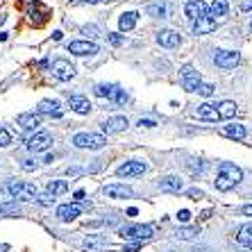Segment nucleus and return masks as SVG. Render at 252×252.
Masks as SVG:
<instances>
[{"instance_id":"obj_4","label":"nucleus","mask_w":252,"mask_h":252,"mask_svg":"<svg viewBox=\"0 0 252 252\" xmlns=\"http://www.w3.org/2000/svg\"><path fill=\"white\" fill-rule=\"evenodd\" d=\"M5 191L12 195L14 200H16V198H21V200H36V198H39V189H36L34 184H30V182H9V184H5Z\"/></svg>"},{"instance_id":"obj_22","label":"nucleus","mask_w":252,"mask_h":252,"mask_svg":"<svg viewBox=\"0 0 252 252\" xmlns=\"http://www.w3.org/2000/svg\"><path fill=\"white\" fill-rule=\"evenodd\" d=\"M214 30H216V21H214L211 16L193 21V34H209V32H214Z\"/></svg>"},{"instance_id":"obj_32","label":"nucleus","mask_w":252,"mask_h":252,"mask_svg":"<svg viewBox=\"0 0 252 252\" xmlns=\"http://www.w3.org/2000/svg\"><path fill=\"white\" fill-rule=\"evenodd\" d=\"M102 246H105L102 236H89V239H84V250L87 252H98Z\"/></svg>"},{"instance_id":"obj_19","label":"nucleus","mask_w":252,"mask_h":252,"mask_svg":"<svg viewBox=\"0 0 252 252\" xmlns=\"http://www.w3.org/2000/svg\"><path fill=\"white\" fill-rule=\"evenodd\" d=\"M159 189L166 191V193H180V191L184 189V184H182V180H180L177 175H166V177L159 180Z\"/></svg>"},{"instance_id":"obj_48","label":"nucleus","mask_w":252,"mask_h":252,"mask_svg":"<svg viewBox=\"0 0 252 252\" xmlns=\"http://www.w3.org/2000/svg\"><path fill=\"white\" fill-rule=\"evenodd\" d=\"M241 9H243V12H250V9H252V0H250V2H243V5H241Z\"/></svg>"},{"instance_id":"obj_27","label":"nucleus","mask_w":252,"mask_h":252,"mask_svg":"<svg viewBox=\"0 0 252 252\" xmlns=\"http://www.w3.org/2000/svg\"><path fill=\"white\" fill-rule=\"evenodd\" d=\"M227 2H225V0H214V5L209 7V16L214 18V21H216V18H223L225 14H227Z\"/></svg>"},{"instance_id":"obj_2","label":"nucleus","mask_w":252,"mask_h":252,"mask_svg":"<svg viewBox=\"0 0 252 252\" xmlns=\"http://www.w3.org/2000/svg\"><path fill=\"white\" fill-rule=\"evenodd\" d=\"M118 236L125 241H150L155 236V227L153 225H123V227L118 229Z\"/></svg>"},{"instance_id":"obj_28","label":"nucleus","mask_w":252,"mask_h":252,"mask_svg":"<svg viewBox=\"0 0 252 252\" xmlns=\"http://www.w3.org/2000/svg\"><path fill=\"white\" fill-rule=\"evenodd\" d=\"M116 84H95L94 87V94L98 95V98H114V94H116Z\"/></svg>"},{"instance_id":"obj_5","label":"nucleus","mask_w":252,"mask_h":252,"mask_svg":"<svg viewBox=\"0 0 252 252\" xmlns=\"http://www.w3.org/2000/svg\"><path fill=\"white\" fill-rule=\"evenodd\" d=\"M50 146H53V134L46 132V129H36V132H32V136H28V141H25V148H28L30 153H43V150H48Z\"/></svg>"},{"instance_id":"obj_37","label":"nucleus","mask_w":252,"mask_h":252,"mask_svg":"<svg viewBox=\"0 0 252 252\" xmlns=\"http://www.w3.org/2000/svg\"><path fill=\"white\" fill-rule=\"evenodd\" d=\"M0 214H18V205L9 202V205H0Z\"/></svg>"},{"instance_id":"obj_44","label":"nucleus","mask_w":252,"mask_h":252,"mask_svg":"<svg viewBox=\"0 0 252 252\" xmlns=\"http://www.w3.org/2000/svg\"><path fill=\"white\" fill-rule=\"evenodd\" d=\"M155 125L157 123H155L153 118H141L139 121V127H155Z\"/></svg>"},{"instance_id":"obj_14","label":"nucleus","mask_w":252,"mask_h":252,"mask_svg":"<svg viewBox=\"0 0 252 252\" xmlns=\"http://www.w3.org/2000/svg\"><path fill=\"white\" fill-rule=\"evenodd\" d=\"M36 114H43V116H50V118H62V105L59 100H41L39 107H36Z\"/></svg>"},{"instance_id":"obj_20","label":"nucleus","mask_w":252,"mask_h":252,"mask_svg":"<svg viewBox=\"0 0 252 252\" xmlns=\"http://www.w3.org/2000/svg\"><path fill=\"white\" fill-rule=\"evenodd\" d=\"M16 123L21 125L23 129H28V132H36V129H39V125H41V121H39V116H36V114L28 112V114H18Z\"/></svg>"},{"instance_id":"obj_35","label":"nucleus","mask_w":252,"mask_h":252,"mask_svg":"<svg viewBox=\"0 0 252 252\" xmlns=\"http://www.w3.org/2000/svg\"><path fill=\"white\" fill-rule=\"evenodd\" d=\"M198 94L205 95V98H209V95H214V87H211V84H207V82H202L198 87Z\"/></svg>"},{"instance_id":"obj_31","label":"nucleus","mask_w":252,"mask_h":252,"mask_svg":"<svg viewBox=\"0 0 252 252\" xmlns=\"http://www.w3.org/2000/svg\"><path fill=\"white\" fill-rule=\"evenodd\" d=\"M146 14L153 18H166V5L164 2H153L146 7Z\"/></svg>"},{"instance_id":"obj_33","label":"nucleus","mask_w":252,"mask_h":252,"mask_svg":"<svg viewBox=\"0 0 252 252\" xmlns=\"http://www.w3.org/2000/svg\"><path fill=\"white\" fill-rule=\"evenodd\" d=\"M112 102H114V105H125V102H127V94H125V89H116V94H114Z\"/></svg>"},{"instance_id":"obj_43","label":"nucleus","mask_w":252,"mask_h":252,"mask_svg":"<svg viewBox=\"0 0 252 252\" xmlns=\"http://www.w3.org/2000/svg\"><path fill=\"white\" fill-rule=\"evenodd\" d=\"M82 32L84 34H91V36H98V28H95V25H84Z\"/></svg>"},{"instance_id":"obj_41","label":"nucleus","mask_w":252,"mask_h":252,"mask_svg":"<svg viewBox=\"0 0 252 252\" xmlns=\"http://www.w3.org/2000/svg\"><path fill=\"white\" fill-rule=\"evenodd\" d=\"M107 41L112 43V46H121V43H123V36L121 34H107Z\"/></svg>"},{"instance_id":"obj_26","label":"nucleus","mask_w":252,"mask_h":252,"mask_svg":"<svg viewBox=\"0 0 252 252\" xmlns=\"http://www.w3.org/2000/svg\"><path fill=\"white\" fill-rule=\"evenodd\" d=\"M218 107V114H220V121H227V118H234V114H236V102H232V100H225V102H220V105H216Z\"/></svg>"},{"instance_id":"obj_51","label":"nucleus","mask_w":252,"mask_h":252,"mask_svg":"<svg viewBox=\"0 0 252 252\" xmlns=\"http://www.w3.org/2000/svg\"><path fill=\"white\" fill-rule=\"evenodd\" d=\"M2 250H7V246H0V252H2Z\"/></svg>"},{"instance_id":"obj_12","label":"nucleus","mask_w":252,"mask_h":252,"mask_svg":"<svg viewBox=\"0 0 252 252\" xmlns=\"http://www.w3.org/2000/svg\"><path fill=\"white\" fill-rule=\"evenodd\" d=\"M57 218L62 223H70V220H75L80 214H82V205H77V202H68V205H59L57 207Z\"/></svg>"},{"instance_id":"obj_42","label":"nucleus","mask_w":252,"mask_h":252,"mask_svg":"<svg viewBox=\"0 0 252 252\" xmlns=\"http://www.w3.org/2000/svg\"><path fill=\"white\" fill-rule=\"evenodd\" d=\"M189 218H191V211L189 209H182L180 214H177V220H180V223H187Z\"/></svg>"},{"instance_id":"obj_39","label":"nucleus","mask_w":252,"mask_h":252,"mask_svg":"<svg viewBox=\"0 0 252 252\" xmlns=\"http://www.w3.org/2000/svg\"><path fill=\"white\" fill-rule=\"evenodd\" d=\"M36 166H39V161H36V159H23L21 168H23V170H36Z\"/></svg>"},{"instance_id":"obj_10","label":"nucleus","mask_w":252,"mask_h":252,"mask_svg":"<svg viewBox=\"0 0 252 252\" xmlns=\"http://www.w3.org/2000/svg\"><path fill=\"white\" fill-rule=\"evenodd\" d=\"M239 53L236 50H218L216 57H214V62H216L218 68H223V70H229V68H234L236 64H239Z\"/></svg>"},{"instance_id":"obj_49","label":"nucleus","mask_w":252,"mask_h":252,"mask_svg":"<svg viewBox=\"0 0 252 252\" xmlns=\"http://www.w3.org/2000/svg\"><path fill=\"white\" fill-rule=\"evenodd\" d=\"M80 2H89V5H98V2H102V0H80Z\"/></svg>"},{"instance_id":"obj_36","label":"nucleus","mask_w":252,"mask_h":252,"mask_svg":"<svg viewBox=\"0 0 252 252\" xmlns=\"http://www.w3.org/2000/svg\"><path fill=\"white\" fill-rule=\"evenodd\" d=\"M36 202H39V205H43V207H50L55 202V195L43 193V195H39V198H36Z\"/></svg>"},{"instance_id":"obj_47","label":"nucleus","mask_w":252,"mask_h":252,"mask_svg":"<svg viewBox=\"0 0 252 252\" xmlns=\"http://www.w3.org/2000/svg\"><path fill=\"white\" fill-rule=\"evenodd\" d=\"M80 173H82L80 168H68V170H66V175H80Z\"/></svg>"},{"instance_id":"obj_17","label":"nucleus","mask_w":252,"mask_h":252,"mask_svg":"<svg viewBox=\"0 0 252 252\" xmlns=\"http://www.w3.org/2000/svg\"><path fill=\"white\" fill-rule=\"evenodd\" d=\"M125 127H127V118L125 116H112L102 123V132L105 134H116V132H123Z\"/></svg>"},{"instance_id":"obj_23","label":"nucleus","mask_w":252,"mask_h":252,"mask_svg":"<svg viewBox=\"0 0 252 252\" xmlns=\"http://www.w3.org/2000/svg\"><path fill=\"white\" fill-rule=\"evenodd\" d=\"M223 134L227 136V139H236V141H243L246 139V127L243 125H239V123H232V125H225L223 127Z\"/></svg>"},{"instance_id":"obj_16","label":"nucleus","mask_w":252,"mask_h":252,"mask_svg":"<svg viewBox=\"0 0 252 252\" xmlns=\"http://www.w3.org/2000/svg\"><path fill=\"white\" fill-rule=\"evenodd\" d=\"M102 193H105L107 198L121 200V198H132V195H134V191H132L129 187H125V184H107V187L102 189Z\"/></svg>"},{"instance_id":"obj_11","label":"nucleus","mask_w":252,"mask_h":252,"mask_svg":"<svg viewBox=\"0 0 252 252\" xmlns=\"http://www.w3.org/2000/svg\"><path fill=\"white\" fill-rule=\"evenodd\" d=\"M70 55H75V57H87V55H95L98 53V46L94 41H70L66 46Z\"/></svg>"},{"instance_id":"obj_9","label":"nucleus","mask_w":252,"mask_h":252,"mask_svg":"<svg viewBox=\"0 0 252 252\" xmlns=\"http://www.w3.org/2000/svg\"><path fill=\"white\" fill-rule=\"evenodd\" d=\"M146 170H148L146 161H136V159H132V161H125V164L118 166L116 175L118 177H136V175H143Z\"/></svg>"},{"instance_id":"obj_24","label":"nucleus","mask_w":252,"mask_h":252,"mask_svg":"<svg viewBox=\"0 0 252 252\" xmlns=\"http://www.w3.org/2000/svg\"><path fill=\"white\" fill-rule=\"evenodd\" d=\"M236 241H239L243 248H252V223L241 225V227L236 229Z\"/></svg>"},{"instance_id":"obj_8","label":"nucleus","mask_w":252,"mask_h":252,"mask_svg":"<svg viewBox=\"0 0 252 252\" xmlns=\"http://www.w3.org/2000/svg\"><path fill=\"white\" fill-rule=\"evenodd\" d=\"M182 84H184V89H187L189 94H193V91H198V87L202 84V80H200V73L193 68L191 64H187V66H182Z\"/></svg>"},{"instance_id":"obj_34","label":"nucleus","mask_w":252,"mask_h":252,"mask_svg":"<svg viewBox=\"0 0 252 252\" xmlns=\"http://www.w3.org/2000/svg\"><path fill=\"white\" fill-rule=\"evenodd\" d=\"M9 143H12V134L5 127H0V148H7Z\"/></svg>"},{"instance_id":"obj_25","label":"nucleus","mask_w":252,"mask_h":252,"mask_svg":"<svg viewBox=\"0 0 252 252\" xmlns=\"http://www.w3.org/2000/svg\"><path fill=\"white\" fill-rule=\"evenodd\" d=\"M136 21H139V14H136V12H125L123 16L118 18V25H121V30H123V32H129V30L136 25Z\"/></svg>"},{"instance_id":"obj_45","label":"nucleus","mask_w":252,"mask_h":252,"mask_svg":"<svg viewBox=\"0 0 252 252\" xmlns=\"http://www.w3.org/2000/svg\"><path fill=\"white\" fill-rule=\"evenodd\" d=\"M241 214L243 216H252V205H243L241 207Z\"/></svg>"},{"instance_id":"obj_52","label":"nucleus","mask_w":252,"mask_h":252,"mask_svg":"<svg viewBox=\"0 0 252 252\" xmlns=\"http://www.w3.org/2000/svg\"><path fill=\"white\" fill-rule=\"evenodd\" d=\"M250 30H252V23H250Z\"/></svg>"},{"instance_id":"obj_6","label":"nucleus","mask_w":252,"mask_h":252,"mask_svg":"<svg viewBox=\"0 0 252 252\" xmlns=\"http://www.w3.org/2000/svg\"><path fill=\"white\" fill-rule=\"evenodd\" d=\"M50 73L62 82H68V80L75 77V66L70 64L68 59H55L53 66H50Z\"/></svg>"},{"instance_id":"obj_1","label":"nucleus","mask_w":252,"mask_h":252,"mask_svg":"<svg viewBox=\"0 0 252 252\" xmlns=\"http://www.w3.org/2000/svg\"><path fill=\"white\" fill-rule=\"evenodd\" d=\"M243 180L239 166H234L232 161H220L218 166V175H216V189L218 191H232L236 184Z\"/></svg>"},{"instance_id":"obj_3","label":"nucleus","mask_w":252,"mask_h":252,"mask_svg":"<svg viewBox=\"0 0 252 252\" xmlns=\"http://www.w3.org/2000/svg\"><path fill=\"white\" fill-rule=\"evenodd\" d=\"M73 146L80 150H100L107 146L105 134H95V132H80L73 136Z\"/></svg>"},{"instance_id":"obj_13","label":"nucleus","mask_w":252,"mask_h":252,"mask_svg":"<svg viewBox=\"0 0 252 252\" xmlns=\"http://www.w3.org/2000/svg\"><path fill=\"white\" fill-rule=\"evenodd\" d=\"M195 118H200V121H207V123H216V121H220V114H218V107L211 105V102H202V105L198 107L193 112Z\"/></svg>"},{"instance_id":"obj_21","label":"nucleus","mask_w":252,"mask_h":252,"mask_svg":"<svg viewBox=\"0 0 252 252\" xmlns=\"http://www.w3.org/2000/svg\"><path fill=\"white\" fill-rule=\"evenodd\" d=\"M68 105L73 112L82 114V116L91 112V102H89V98H84V95H68Z\"/></svg>"},{"instance_id":"obj_46","label":"nucleus","mask_w":252,"mask_h":252,"mask_svg":"<svg viewBox=\"0 0 252 252\" xmlns=\"http://www.w3.org/2000/svg\"><path fill=\"white\" fill-rule=\"evenodd\" d=\"M73 198H75V202H80V200H84V191H82V189H80V191H75V195H73Z\"/></svg>"},{"instance_id":"obj_15","label":"nucleus","mask_w":252,"mask_h":252,"mask_svg":"<svg viewBox=\"0 0 252 252\" xmlns=\"http://www.w3.org/2000/svg\"><path fill=\"white\" fill-rule=\"evenodd\" d=\"M157 43L164 48H177L180 43H182V39H180V34H177L175 30H159L157 32Z\"/></svg>"},{"instance_id":"obj_29","label":"nucleus","mask_w":252,"mask_h":252,"mask_svg":"<svg viewBox=\"0 0 252 252\" xmlns=\"http://www.w3.org/2000/svg\"><path fill=\"white\" fill-rule=\"evenodd\" d=\"M68 191V182L66 180H50L48 182V193L50 195H62Z\"/></svg>"},{"instance_id":"obj_7","label":"nucleus","mask_w":252,"mask_h":252,"mask_svg":"<svg viewBox=\"0 0 252 252\" xmlns=\"http://www.w3.org/2000/svg\"><path fill=\"white\" fill-rule=\"evenodd\" d=\"M184 14H187V18L193 23V21H198V18L209 16V5H207L205 0H189L187 7H184Z\"/></svg>"},{"instance_id":"obj_30","label":"nucleus","mask_w":252,"mask_h":252,"mask_svg":"<svg viewBox=\"0 0 252 252\" xmlns=\"http://www.w3.org/2000/svg\"><path fill=\"white\" fill-rule=\"evenodd\" d=\"M198 234H200L198 227H177L175 239H180V241H193V239H198Z\"/></svg>"},{"instance_id":"obj_50","label":"nucleus","mask_w":252,"mask_h":252,"mask_svg":"<svg viewBox=\"0 0 252 252\" xmlns=\"http://www.w3.org/2000/svg\"><path fill=\"white\" fill-rule=\"evenodd\" d=\"M53 39H55V41H59V39H62V32H59V30H57V32H53Z\"/></svg>"},{"instance_id":"obj_18","label":"nucleus","mask_w":252,"mask_h":252,"mask_svg":"<svg viewBox=\"0 0 252 252\" xmlns=\"http://www.w3.org/2000/svg\"><path fill=\"white\" fill-rule=\"evenodd\" d=\"M28 16H30V21H34L36 25H41L43 21L50 16V12H48V7H43L41 2H30L28 5Z\"/></svg>"},{"instance_id":"obj_38","label":"nucleus","mask_w":252,"mask_h":252,"mask_svg":"<svg viewBox=\"0 0 252 252\" xmlns=\"http://www.w3.org/2000/svg\"><path fill=\"white\" fill-rule=\"evenodd\" d=\"M189 170H191V173H202V170H205V164H202L200 159H193V161L189 164Z\"/></svg>"},{"instance_id":"obj_40","label":"nucleus","mask_w":252,"mask_h":252,"mask_svg":"<svg viewBox=\"0 0 252 252\" xmlns=\"http://www.w3.org/2000/svg\"><path fill=\"white\" fill-rule=\"evenodd\" d=\"M187 195H189V198H191V200H202V198H205V193H202L200 189H189V191H187Z\"/></svg>"}]
</instances>
